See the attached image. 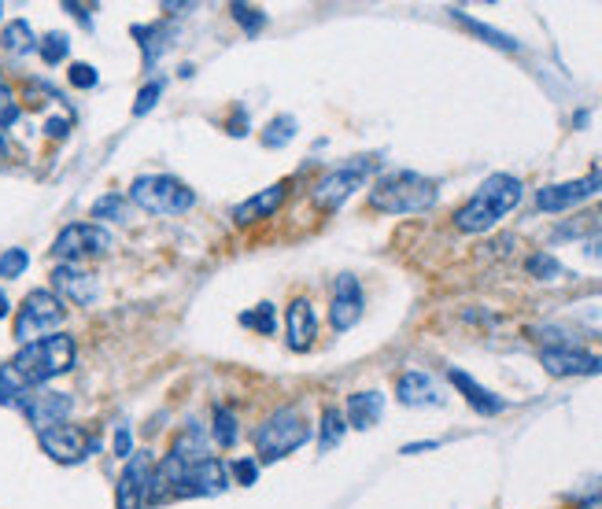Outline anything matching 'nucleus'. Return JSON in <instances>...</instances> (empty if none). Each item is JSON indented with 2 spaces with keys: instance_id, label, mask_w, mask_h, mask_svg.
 I'll list each match as a JSON object with an SVG mask.
<instances>
[{
  "instance_id": "25",
  "label": "nucleus",
  "mask_w": 602,
  "mask_h": 509,
  "mask_svg": "<svg viewBox=\"0 0 602 509\" xmlns=\"http://www.w3.org/2000/svg\"><path fill=\"white\" fill-rule=\"evenodd\" d=\"M0 44H4V52H11V56H30L38 49V38H33L27 19H16V22H8L4 33H0Z\"/></svg>"
},
{
  "instance_id": "10",
  "label": "nucleus",
  "mask_w": 602,
  "mask_h": 509,
  "mask_svg": "<svg viewBox=\"0 0 602 509\" xmlns=\"http://www.w3.org/2000/svg\"><path fill=\"white\" fill-rule=\"evenodd\" d=\"M599 192H602V170H592V173H584V178H573L562 184H543V189H536V211L562 214L576 203L592 200Z\"/></svg>"
},
{
  "instance_id": "22",
  "label": "nucleus",
  "mask_w": 602,
  "mask_h": 509,
  "mask_svg": "<svg viewBox=\"0 0 602 509\" xmlns=\"http://www.w3.org/2000/svg\"><path fill=\"white\" fill-rule=\"evenodd\" d=\"M381 418H385V396L381 391H355L344 402V421L355 432H369Z\"/></svg>"
},
{
  "instance_id": "14",
  "label": "nucleus",
  "mask_w": 602,
  "mask_h": 509,
  "mask_svg": "<svg viewBox=\"0 0 602 509\" xmlns=\"http://www.w3.org/2000/svg\"><path fill=\"white\" fill-rule=\"evenodd\" d=\"M229 466L223 458H204L196 461V466L185 472L178 491H174V499H215V495H223L229 488Z\"/></svg>"
},
{
  "instance_id": "35",
  "label": "nucleus",
  "mask_w": 602,
  "mask_h": 509,
  "mask_svg": "<svg viewBox=\"0 0 602 509\" xmlns=\"http://www.w3.org/2000/svg\"><path fill=\"white\" fill-rule=\"evenodd\" d=\"M134 38H137V44L145 49V63L152 67L156 56L164 52V41H159V27H134Z\"/></svg>"
},
{
  "instance_id": "12",
  "label": "nucleus",
  "mask_w": 602,
  "mask_h": 509,
  "mask_svg": "<svg viewBox=\"0 0 602 509\" xmlns=\"http://www.w3.org/2000/svg\"><path fill=\"white\" fill-rule=\"evenodd\" d=\"M540 366L551 377H599L602 373V355H592L588 347L576 343H551L540 351Z\"/></svg>"
},
{
  "instance_id": "8",
  "label": "nucleus",
  "mask_w": 602,
  "mask_h": 509,
  "mask_svg": "<svg viewBox=\"0 0 602 509\" xmlns=\"http://www.w3.org/2000/svg\"><path fill=\"white\" fill-rule=\"evenodd\" d=\"M115 248V237L97 222H75L60 229V237L52 240V255L60 262H86V259H100Z\"/></svg>"
},
{
  "instance_id": "6",
  "label": "nucleus",
  "mask_w": 602,
  "mask_h": 509,
  "mask_svg": "<svg viewBox=\"0 0 602 509\" xmlns=\"http://www.w3.org/2000/svg\"><path fill=\"white\" fill-rule=\"evenodd\" d=\"M374 167H377L374 156H358V159H347V163L326 170L315 181V189H310V203H315L318 211H329V214L341 211V207L355 196V189H363V184L369 181Z\"/></svg>"
},
{
  "instance_id": "19",
  "label": "nucleus",
  "mask_w": 602,
  "mask_h": 509,
  "mask_svg": "<svg viewBox=\"0 0 602 509\" xmlns=\"http://www.w3.org/2000/svg\"><path fill=\"white\" fill-rule=\"evenodd\" d=\"M396 399L403 402V407H411V410L444 407V391H440L436 380L430 373H422V369H407V373H399Z\"/></svg>"
},
{
  "instance_id": "39",
  "label": "nucleus",
  "mask_w": 602,
  "mask_h": 509,
  "mask_svg": "<svg viewBox=\"0 0 602 509\" xmlns=\"http://www.w3.org/2000/svg\"><path fill=\"white\" fill-rule=\"evenodd\" d=\"M115 455L130 461L134 458V436H130V425H119L115 428Z\"/></svg>"
},
{
  "instance_id": "43",
  "label": "nucleus",
  "mask_w": 602,
  "mask_h": 509,
  "mask_svg": "<svg viewBox=\"0 0 602 509\" xmlns=\"http://www.w3.org/2000/svg\"><path fill=\"white\" fill-rule=\"evenodd\" d=\"M63 8H67V11H71V16H75V19H82V22H89V8H86V4H63Z\"/></svg>"
},
{
  "instance_id": "31",
  "label": "nucleus",
  "mask_w": 602,
  "mask_h": 509,
  "mask_svg": "<svg viewBox=\"0 0 602 509\" xmlns=\"http://www.w3.org/2000/svg\"><path fill=\"white\" fill-rule=\"evenodd\" d=\"M38 52H41L45 63L56 67V63L67 60V52H71V41H67V33H49V38L38 41Z\"/></svg>"
},
{
  "instance_id": "23",
  "label": "nucleus",
  "mask_w": 602,
  "mask_h": 509,
  "mask_svg": "<svg viewBox=\"0 0 602 509\" xmlns=\"http://www.w3.org/2000/svg\"><path fill=\"white\" fill-rule=\"evenodd\" d=\"M451 16H455L458 27H466L473 38H481L484 44H492V49H503V52H517L521 49V41H514L511 33L495 30V27H488V22H481V19H470L462 8H451Z\"/></svg>"
},
{
  "instance_id": "24",
  "label": "nucleus",
  "mask_w": 602,
  "mask_h": 509,
  "mask_svg": "<svg viewBox=\"0 0 602 509\" xmlns=\"http://www.w3.org/2000/svg\"><path fill=\"white\" fill-rule=\"evenodd\" d=\"M347 436V421H344V410L341 407H326L318 418V450L329 455L333 447H341Z\"/></svg>"
},
{
  "instance_id": "46",
  "label": "nucleus",
  "mask_w": 602,
  "mask_h": 509,
  "mask_svg": "<svg viewBox=\"0 0 602 509\" xmlns=\"http://www.w3.org/2000/svg\"><path fill=\"white\" fill-rule=\"evenodd\" d=\"M0 86H4V74H0Z\"/></svg>"
},
{
  "instance_id": "20",
  "label": "nucleus",
  "mask_w": 602,
  "mask_h": 509,
  "mask_svg": "<svg viewBox=\"0 0 602 509\" xmlns=\"http://www.w3.org/2000/svg\"><path fill=\"white\" fill-rule=\"evenodd\" d=\"M447 380L458 388V396L470 402L473 410L481 413V418H495V413H503L511 402H506L503 396H495V391H488L484 385H477L470 373H462V369H447Z\"/></svg>"
},
{
  "instance_id": "7",
  "label": "nucleus",
  "mask_w": 602,
  "mask_h": 509,
  "mask_svg": "<svg viewBox=\"0 0 602 509\" xmlns=\"http://www.w3.org/2000/svg\"><path fill=\"white\" fill-rule=\"evenodd\" d=\"M67 321V307L63 299L52 292V288H38L22 299L19 315H16V340L27 347V343H38L52 332H60V326Z\"/></svg>"
},
{
  "instance_id": "37",
  "label": "nucleus",
  "mask_w": 602,
  "mask_h": 509,
  "mask_svg": "<svg viewBox=\"0 0 602 509\" xmlns=\"http://www.w3.org/2000/svg\"><path fill=\"white\" fill-rule=\"evenodd\" d=\"M159 97H164V82H148L141 92H137L134 100V114H148L159 103Z\"/></svg>"
},
{
  "instance_id": "32",
  "label": "nucleus",
  "mask_w": 602,
  "mask_h": 509,
  "mask_svg": "<svg viewBox=\"0 0 602 509\" xmlns=\"http://www.w3.org/2000/svg\"><path fill=\"white\" fill-rule=\"evenodd\" d=\"M229 16H234V22H240V30H245L248 38H256V33L266 27V16L251 4H229Z\"/></svg>"
},
{
  "instance_id": "41",
  "label": "nucleus",
  "mask_w": 602,
  "mask_h": 509,
  "mask_svg": "<svg viewBox=\"0 0 602 509\" xmlns=\"http://www.w3.org/2000/svg\"><path fill=\"white\" fill-rule=\"evenodd\" d=\"M584 255H588V259L602 262V229H595V233L584 240Z\"/></svg>"
},
{
  "instance_id": "21",
  "label": "nucleus",
  "mask_w": 602,
  "mask_h": 509,
  "mask_svg": "<svg viewBox=\"0 0 602 509\" xmlns=\"http://www.w3.org/2000/svg\"><path fill=\"white\" fill-rule=\"evenodd\" d=\"M167 458L178 461L181 469H193L196 461L211 458V439H207L204 425H196V421L185 425L181 432L174 436V443H170V450H167Z\"/></svg>"
},
{
  "instance_id": "11",
  "label": "nucleus",
  "mask_w": 602,
  "mask_h": 509,
  "mask_svg": "<svg viewBox=\"0 0 602 509\" xmlns=\"http://www.w3.org/2000/svg\"><path fill=\"white\" fill-rule=\"evenodd\" d=\"M19 410H22V418L38 428V432H45V428L67 425V418H71V410H75V399L67 396V391L33 388L19 399Z\"/></svg>"
},
{
  "instance_id": "2",
  "label": "nucleus",
  "mask_w": 602,
  "mask_h": 509,
  "mask_svg": "<svg viewBox=\"0 0 602 509\" xmlns=\"http://www.w3.org/2000/svg\"><path fill=\"white\" fill-rule=\"evenodd\" d=\"M521 200H525L521 178H514V173H492V178H484L481 189L458 207L451 222H455L458 233H470V237L488 233V229L500 226Z\"/></svg>"
},
{
  "instance_id": "42",
  "label": "nucleus",
  "mask_w": 602,
  "mask_h": 509,
  "mask_svg": "<svg viewBox=\"0 0 602 509\" xmlns=\"http://www.w3.org/2000/svg\"><path fill=\"white\" fill-rule=\"evenodd\" d=\"M436 447H440L436 439H422V443H407V447L399 450V455H422V450H436Z\"/></svg>"
},
{
  "instance_id": "36",
  "label": "nucleus",
  "mask_w": 602,
  "mask_h": 509,
  "mask_svg": "<svg viewBox=\"0 0 602 509\" xmlns=\"http://www.w3.org/2000/svg\"><path fill=\"white\" fill-rule=\"evenodd\" d=\"M16 119H19V100H16V92H11V86L4 82L0 86V130H8Z\"/></svg>"
},
{
  "instance_id": "30",
  "label": "nucleus",
  "mask_w": 602,
  "mask_h": 509,
  "mask_svg": "<svg viewBox=\"0 0 602 509\" xmlns=\"http://www.w3.org/2000/svg\"><path fill=\"white\" fill-rule=\"evenodd\" d=\"M248 329H256V332H263V337H274V329H277V307L274 303H259L256 310H248L245 318Z\"/></svg>"
},
{
  "instance_id": "47",
  "label": "nucleus",
  "mask_w": 602,
  "mask_h": 509,
  "mask_svg": "<svg viewBox=\"0 0 602 509\" xmlns=\"http://www.w3.org/2000/svg\"><path fill=\"white\" fill-rule=\"evenodd\" d=\"M599 211H602V203H599Z\"/></svg>"
},
{
  "instance_id": "34",
  "label": "nucleus",
  "mask_w": 602,
  "mask_h": 509,
  "mask_svg": "<svg viewBox=\"0 0 602 509\" xmlns=\"http://www.w3.org/2000/svg\"><path fill=\"white\" fill-rule=\"evenodd\" d=\"M229 480L240 483V488H256V480H259V461H256V458H237V461H229Z\"/></svg>"
},
{
  "instance_id": "28",
  "label": "nucleus",
  "mask_w": 602,
  "mask_h": 509,
  "mask_svg": "<svg viewBox=\"0 0 602 509\" xmlns=\"http://www.w3.org/2000/svg\"><path fill=\"white\" fill-rule=\"evenodd\" d=\"M525 270L529 277H536V281H562V277H570V270L554 259L551 251H536V255H529V262H525Z\"/></svg>"
},
{
  "instance_id": "1",
  "label": "nucleus",
  "mask_w": 602,
  "mask_h": 509,
  "mask_svg": "<svg viewBox=\"0 0 602 509\" xmlns=\"http://www.w3.org/2000/svg\"><path fill=\"white\" fill-rule=\"evenodd\" d=\"M78 347L67 332H52L38 343L19 347V355L11 362L0 366V402L4 407H19V399L27 391L49 385L52 377H63L75 369Z\"/></svg>"
},
{
  "instance_id": "29",
  "label": "nucleus",
  "mask_w": 602,
  "mask_h": 509,
  "mask_svg": "<svg viewBox=\"0 0 602 509\" xmlns=\"http://www.w3.org/2000/svg\"><path fill=\"white\" fill-rule=\"evenodd\" d=\"M293 137H296V119L293 114H277V119L259 133V141H263V148H285Z\"/></svg>"
},
{
  "instance_id": "18",
  "label": "nucleus",
  "mask_w": 602,
  "mask_h": 509,
  "mask_svg": "<svg viewBox=\"0 0 602 509\" xmlns=\"http://www.w3.org/2000/svg\"><path fill=\"white\" fill-rule=\"evenodd\" d=\"M288 189H293V181L266 184V189H259L256 196H248L245 203L234 207V222L240 229H248V226H256V222H266V218H274L277 211H282V203L288 200Z\"/></svg>"
},
{
  "instance_id": "4",
  "label": "nucleus",
  "mask_w": 602,
  "mask_h": 509,
  "mask_svg": "<svg viewBox=\"0 0 602 509\" xmlns=\"http://www.w3.org/2000/svg\"><path fill=\"white\" fill-rule=\"evenodd\" d=\"M256 455L259 461H282L285 455H293L310 439V425L299 413V407H277L274 413H266L256 428Z\"/></svg>"
},
{
  "instance_id": "27",
  "label": "nucleus",
  "mask_w": 602,
  "mask_h": 509,
  "mask_svg": "<svg viewBox=\"0 0 602 509\" xmlns=\"http://www.w3.org/2000/svg\"><path fill=\"white\" fill-rule=\"evenodd\" d=\"M240 421H237V413L229 410V407H215V413H211V439L218 447H234L237 439H240V428H237Z\"/></svg>"
},
{
  "instance_id": "48",
  "label": "nucleus",
  "mask_w": 602,
  "mask_h": 509,
  "mask_svg": "<svg viewBox=\"0 0 602 509\" xmlns=\"http://www.w3.org/2000/svg\"><path fill=\"white\" fill-rule=\"evenodd\" d=\"M599 340H602V337H599Z\"/></svg>"
},
{
  "instance_id": "13",
  "label": "nucleus",
  "mask_w": 602,
  "mask_h": 509,
  "mask_svg": "<svg viewBox=\"0 0 602 509\" xmlns=\"http://www.w3.org/2000/svg\"><path fill=\"white\" fill-rule=\"evenodd\" d=\"M152 469H156L152 455H148V450H137V455L126 461L119 483H115V506H119V509H148Z\"/></svg>"
},
{
  "instance_id": "9",
  "label": "nucleus",
  "mask_w": 602,
  "mask_h": 509,
  "mask_svg": "<svg viewBox=\"0 0 602 509\" xmlns=\"http://www.w3.org/2000/svg\"><path fill=\"white\" fill-rule=\"evenodd\" d=\"M38 443L45 455L52 461H60V466H82L89 455L100 450V436H92L82 425H56V428L38 432Z\"/></svg>"
},
{
  "instance_id": "3",
  "label": "nucleus",
  "mask_w": 602,
  "mask_h": 509,
  "mask_svg": "<svg viewBox=\"0 0 602 509\" xmlns=\"http://www.w3.org/2000/svg\"><path fill=\"white\" fill-rule=\"evenodd\" d=\"M440 200V184L414 170H388L369 184V207L381 214H425Z\"/></svg>"
},
{
  "instance_id": "5",
  "label": "nucleus",
  "mask_w": 602,
  "mask_h": 509,
  "mask_svg": "<svg viewBox=\"0 0 602 509\" xmlns=\"http://www.w3.org/2000/svg\"><path fill=\"white\" fill-rule=\"evenodd\" d=\"M130 203L148 214H185L196 203V192L174 173H141L130 184Z\"/></svg>"
},
{
  "instance_id": "16",
  "label": "nucleus",
  "mask_w": 602,
  "mask_h": 509,
  "mask_svg": "<svg viewBox=\"0 0 602 509\" xmlns=\"http://www.w3.org/2000/svg\"><path fill=\"white\" fill-rule=\"evenodd\" d=\"M52 292L60 299H67V303H75V307H89V303H97L100 281H97V273L82 270V266L60 262L52 270Z\"/></svg>"
},
{
  "instance_id": "38",
  "label": "nucleus",
  "mask_w": 602,
  "mask_h": 509,
  "mask_svg": "<svg viewBox=\"0 0 602 509\" xmlns=\"http://www.w3.org/2000/svg\"><path fill=\"white\" fill-rule=\"evenodd\" d=\"M67 78H71L75 89H97V82H100L97 67H89V63H75L71 71H67Z\"/></svg>"
},
{
  "instance_id": "44",
  "label": "nucleus",
  "mask_w": 602,
  "mask_h": 509,
  "mask_svg": "<svg viewBox=\"0 0 602 509\" xmlns=\"http://www.w3.org/2000/svg\"><path fill=\"white\" fill-rule=\"evenodd\" d=\"M8 310H11V299H8L4 288H0V318H8Z\"/></svg>"
},
{
  "instance_id": "33",
  "label": "nucleus",
  "mask_w": 602,
  "mask_h": 509,
  "mask_svg": "<svg viewBox=\"0 0 602 509\" xmlns=\"http://www.w3.org/2000/svg\"><path fill=\"white\" fill-rule=\"evenodd\" d=\"M27 266H30V255L22 248H8L4 255H0V277H4V281H16V277H22V273H27Z\"/></svg>"
},
{
  "instance_id": "40",
  "label": "nucleus",
  "mask_w": 602,
  "mask_h": 509,
  "mask_svg": "<svg viewBox=\"0 0 602 509\" xmlns=\"http://www.w3.org/2000/svg\"><path fill=\"white\" fill-rule=\"evenodd\" d=\"M45 133L56 137V141H63V137L71 133V119H49L45 122Z\"/></svg>"
},
{
  "instance_id": "45",
  "label": "nucleus",
  "mask_w": 602,
  "mask_h": 509,
  "mask_svg": "<svg viewBox=\"0 0 602 509\" xmlns=\"http://www.w3.org/2000/svg\"><path fill=\"white\" fill-rule=\"evenodd\" d=\"M0 19H4V4H0Z\"/></svg>"
},
{
  "instance_id": "26",
  "label": "nucleus",
  "mask_w": 602,
  "mask_h": 509,
  "mask_svg": "<svg viewBox=\"0 0 602 509\" xmlns=\"http://www.w3.org/2000/svg\"><path fill=\"white\" fill-rule=\"evenodd\" d=\"M130 196H119V192H108L100 196L97 203H92V218H100V222H130Z\"/></svg>"
},
{
  "instance_id": "17",
  "label": "nucleus",
  "mask_w": 602,
  "mask_h": 509,
  "mask_svg": "<svg viewBox=\"0 0 602 509\" xmlns=\"http://www.w3.org/2000/svg\"><path fill=\"white\" fill-rule=\"evenodd\" d=\"M315 340H318L315 303H310L307 296H296L285 310V343H288V351L307 355L310 347H315Z\"/></svg>"
},
{
  "instance_id": "15",
  "label": "nucleus",
  "mask_w": 602,
  "mask_h": 509,
  "mask_svg": "<svg viewBox=\"0 0 602 509\" xmlns=\"http://www.w3.org/2000/svg\"><path fill=\"white\" fill-rule=\"evenodd\" d=\"M363 285H358L355 273H341L337 281H333V299H329V326L333 332H347L358 326V318H363Z\"/></svg>"
}]
</instances>
